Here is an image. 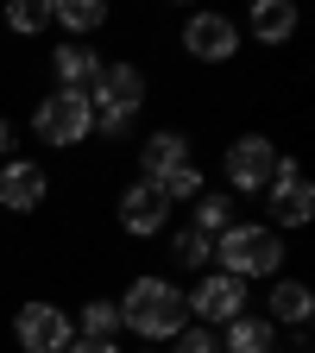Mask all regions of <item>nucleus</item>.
Listing matches in <instances>:
<instances>
[{
	"label": "nucleus",
	"mask_w": 315,
	"mask_h": 353,
	"mask_svg": "<svg viewBox=\"0 0 315 353\" xmlns=\"http://www.w3.org/2000/svg\"><path fill=\"white\" fill-rule=\"evenodd\" d=\"M114 303H120V328H132L152 347H164V341H176L190 328V303H183V284H176V278L145 272V278H132Z\"/></svg>",
	"instance_id": "1"
},
{
	"label": "nucleus",
	"mask_w": 315,
	"mask_h": 353,
	"mask_svg": "<svg viewBox=\"0 0 315 353\" xmlns=\"http://www.w3.org/2000/svg\"><path fill=\"white\" fill-rule=\"evenodd\" d=\"M145 95H152V82H145V70H139V63H101L95 88H88V114H95V132L120 145L126 132H132V120L145 114Z\"/></svg>",
	"instance_id": "2"
},
{
	"label": "nucleus",
	"mask_w": 315,
	"mask_h": 353,
	"mask_svg": "<svg viewBox=\"0 0 315 353\" xmlns=\"http://www.w3.org/2000/svg\"><path fill=\"white\" fill-rule=\"evenodd\" d=\"M214 272H227L240 284L284 278V234H272L265 221H234L227 234H214Z\"/></svg>",
	"instance_id": "3"
},
{
	"label": "nucleus",
	"mask_w": 315,
	"mask_h": 353,
	"mask_svg": "<svg viewBox=\"0 0 315 353\" xmlns=\"http://www.w3.org/2000/svg\"><path fill=\"white\" fill-rule=\"evenodd\" d=\"M32 139L51 152H82L95 139V114H88V95H70V88H44L32 108Z\"/></svg>",
	"instance_id": "4"
},
{
	"label": "nucleus",
	"mask_w": 315,
	"mask_h": 353,
	"mask_svg": "<svg viewBox=\"0 0 315 353\" xmlns=\"http://www.w3.org/2000/svg\"><path fill=\"white\" fill-rule=\"evenodd\" d=\"M278 139H265V132H240V139H227V152H221V176H227L234 196H265V183L278 176Z\"/></svg>",
	"instance_id": "5"
},
{
	"label": "nucleus",
	"mask_w": 315,
	"mask_h": 353,
	"mask_svg": "<svg viewBox=\"0 0 315 353\" xmlns=\"http://www.w3.org/2000/svg\"><path fill=\"white\" fill-rule=\"evenodd\" d=\"M315 221V183L303 176L296 158H278V176L265 183V228L284 234V228H309Z\"/></svg>",
	"instance_id": "6"
},
{
	"label": "nucleus",
	"mask_w": 315,
	"mask_h": 353,
	"mask_svg": "<svg viewBox=\"0 0 315 353\" xmlns=\"http://www.w3.org/2000/svg\"><path fill=\"white\" fill-rule=\"evenodd\" d=\"M13 341L19 353H63L76 341V322H70V309L51 303V296H26L13 309Z\"/></svg>",
	"instance_id": "7"
},
{
	"label": "nucleus",
	"mask_w": 315,
	"mask_h": 353,
	"mask_svg": "<svg viewBox=\"0 0 315 353\" xmlns=\"http://www.w3.org/2000/svg\"><path fill=\"white\" fill-rule=\"evenodd\" d=\"M183 303H190V316H196L202 328H227L234 316H246V309H252L246 284H240V278H227V272H208L196 290H183Z\"/></svg>",
	"instance_id": "8"
},
{
	"label": "nucleus",
	"mask_w": 315,
	"mask_h": 353,
	"mask_svg": "<svg viewBox=\"0 0 315 353\" xmlns=\"http://www.w3.org/2000/svg\"><path fill=\"white\" fill-rule=\"evenodd\" d=\"M114 221H120L132 240H158V234L170 228V202H164L152 183H139V176H132V183L114 196Z\"/></svg>",
	"instance_id": "9"
},
{
	"label": "nucleus",
	"mask_w": 315,
	"mask_h": 353,
	"mask_svg": "<svg viewBox=\"0 0 315 353\" xmlns=\"http://www.w3.org/2000/svg\"><path fill=\"white\" fill-rule=\"evenodd\" d=\"M183 51L196 63H234L240 57V26L227 13H190L183 19Z\"/></svg>",
	"instance_id": "10"
},
{
	"label": "nucleus",
	"mask_w": 315,
	"mask_h": 353,
	"mask_svg": "<svg viewBox=\"0 0 315 353\" xmlns=\"http://www.w3.org/2000/svg\"><path fill=\"white\" fill-rule=\"evenodd\" d=\"M44 202H51L44 164H32V158H7V164H0V208H7V214H38Z\"/></svg>",
	"instance_id": "11"
},
{
	"label": "nucleus",
	"mask_w": 315,
	"mask_h": 353,
	"mask_svg": "<svg viewBox=\"0 0 315 353\" xmlns=\"http://www.w3.org/2000/svg\"><path fill=\"white\" fill-rule=\"evenodd\" d=\"M176 164H190V132L158 126V132L139 139V183H158V176H170Z\"/></svg>",
	"instance_id": "12"
},
{
	"label": "nucleus",
	"mask_w": 315,
	"mask_h": 353,
	"mask_svg": "<svg viewBox=\"0 0 315 353\" xmlns=\"http://www.w3.org/2000/svg\"><path fill=\"white\" fill-rule=\"evenodd\" d=\"M265 322H272V328H309V322H315V290H309L303 278H272Z\"/></svg>",
	"instance_id": "13"
},
{
	"label": "nucleus",
	"mask_w": 315,
	"mask_h": 353,
	"mask_svg": "<svg viewBox=\"0 0 315 353\" xmlns=\"http://www.w3.org/2000/svg\"><path fill=\"white\" fill-rule=\"evenodd\" d=\"M101 76V51H88V44H57L51 51V88H70V95H88Z\"/></svg>",
	"instance_id": "14"
},
{
	"label": "nucleus",
	"mask_w": 315,
	"mask_h": 353,
	"mask_svg": "<svg viewBox=\"0 0 315 353\" xmlns=\"http://www.w3.org/2000/svg\"><path fill=\"white\" fill-rule=\"evenodd\" d=\"M246 26H252V38L265 44V51H284V44L296 38V26H303V13H296V0H252Z\"/></svg>",
	"instance_id": "15"
},
{
	"label": "nucleus",
	"mask_w": 315,
	"mask_h": 353,
	"mask_svg": "<svg viewBox=\"0 0 315 353\" xmlns=\"http://www.w3.org/2000/svg\"><path fill=\"white\" fill-rule=\"evenodd\" d=\"M51 26H63L70 44H88L108 26V0H51Z\"/></svg>",
	"instance_id": "16"
},
{
	"label": "nucleus",
	"mask_w": 315,
	"mask_h": 353,
	"mask_svg": "<svg viewBox=\"0 0 315 353\" xmlns=\"http://www.w3.org/2000/svg\"><path fill=\"white\" fill-rule=\"evenodd\" d=\"M221 353H278V328L246 309V316L227 322V334H221Z\"/></svg>",
	"instance_id": "17"
},
{
	"label": "nucleus",
	"mask_w": 315,
	"mask_h": 353,
	"mask_svg": "<svg viewBox=\"0 0 315 353\" xmlns=\"http://www.w3.org/2000/svg\"><path fill=\"white\" fill-rule=\"evenodd\" d=\"M76 334H82V341H120V303H114V296H82Z\"/></svg>",
	"instance_id": "18"
},
{
	"label": "nucleus",
	"mask_w": 315,
	"mask_h": 353,
	"mask_svg": "<svg viewBox=\"0 0 315 353\" xmlns=\"http://www.w3.org/2000/svg\"><path fill=\"white\" fill-rule=\"evenodd\" d=\"M190 208H196V214H190V228H196V234H208V240L234 228V202H227V190H202Z\"/></svg>",
	"instance_id": "19"
},
{
	"label": "nucleus",
	"mask_w": 315,
	"mask_h": 353,
	"mask_svg": "<svg viewBox=\"0 0 315 353\" xmlns=\"http://www.w3.org/2000/svg\"><path fill=\"white\" fill-rule=\"evenodd\" d=\"M170 259H176V272H208L214 265V240L196 234V228H176L170 234Z\"/></svg>",
	"instance_id": "20"
},
{
	"label": "nucleus",
	"mask_w": 315,
	"mask_h": 353,
	"mask_svg": "<svg viewBox=\"0 0 315 353\" xmlns=\"http://www.w3.org/2000/svg\"><path fill=\"white\" fill-rule=\"evenodd\" d=\"M152 190H158L164 202H196V196L208 190V176H202V164L190 158V164H176L170 176H158V183H152Z\"/></svg>",
	"instance_id": "21"
},
{
	"label": "nucleus",
	"mask_w": 315,
	"mask_h": 353,
	"mask_svg": "<svg viewBox=\"0 0 315 353\" xmlns=\"http://www.w3.org/2000/svg\"><path fill=\"white\" fill-rule=\"evenodd\" d=\"M51 26V0H7V32L13 38H38Z\"/></svg>",
	"instance_id": "22"
},
{
	"label": "nucleus",
	"mask_w": 315,
	"mask_h": 353,
	"mask_svg": "<svg viewBox=\"0 0 315 353\" xmlns=\"http://www.w3.org/2000/svg\"><path fill=\"white\" fill-rule=\"evenodd\" d=\"M170 353H221V334L214 328H183L170 341Z\"/></svg>",
	"instance_id": "23"
},
{
	"label": "nucleus",
	"mask_w": 315,
	"mask_h": 353,
	"mask_svg": "<svg viewBox=\"0 0 315 353\" xmlns=\"http://www.w3.org/2000/svg\"><path fill=\"white\" fill-rule=\"evenodd\" d=\"M63 353H126V347H120V341H82V334H76Z\"/></svg>",
	"instance_id": "24"
},
{
	"label": "nucleus",
	"mask_w": 315,
	"mask_h": 353,
	"mask_svg": "<svg viewBox=\"0 0 315 353\" xmlns=\"http://www.w3.org/2000/svg\"><path fill=\"white\" fill-rule=\"evenodd\" d=\"M13 152H19V126L0 114V158H13Z\"/></svg>",
	"instance_id": "25"
},
{
	"label": "nucleus",
	"mask_w": 315,
	"mask_h": 353,
	"mask_svg": "<svg viewBox=\"0 0 315 353\" xmlns=\"http://www.w3.org/2000/svg\"><path fill=\"white\" fill-rule=\"evenodd\" d=\"M284 353H315V341H309V328H290V341H284Z\"/></svg>",
	"instance_id": "26"
}]
</instances>
